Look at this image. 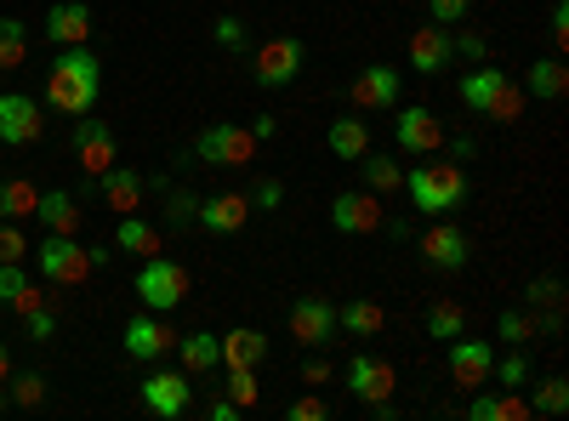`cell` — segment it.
<instances>
[{
  "label": "cell",
  "mask_w": 569,
  "mask_h": 421,
  "mask_svg": "<svg viewBox=\"0 0 569 421\" xmlns=\"http://www.w3.org/2000/svg\"><path fill=\"white\" fill-rule=\"evenodd\" d=\"M461 331H467L461 302H433V308H427V337H433V342H456Z\"/></svg>",
  "instance_id": "obj_32"
},
{
  "label": "cell",
  "mask_w": 569,
  "mask_h": 421,
  "mask_svg": "<svg viewBox=\"0 0 569 421\" xmlns=\"http://www.w3.org/2000/svg\"><path fill=\"white\" fill-rule=\"evenodd\" d=\"M246 200L262 206V211H279V206H284V182H279V177H257V189H251Z\"/></svg>",
  "instance_id": "obj_43"
},
{
  "label": "cell",
  "mask_w": 569,
  "mask_h": 421,
  "mask_svg": "<svg viewBox=\"0 0 569 421\" xmlns=\"http://www.w3.org/2000/svg\"><path fill=\"white\" fill-rule=\"evenodd\" d=\"M29 257V240L18 222H0V262H23Z\"/></svg>",
  "instance_id": "obj_42"
},
{
  "label": "cell",
  "mask_w": 569,
  "mask_h": 421,
  "mask_svg": "<svg viewBox=\"0 0 569 421\" xmlns=\"http://www.w3.org/2000/svg\"><path fill=\"white\" fill-rule=\"evenodd\" d=\"M160 189H166V222H171V228L200 222V194H194V189H171V182H160Z\"/></svg>",
  "instance_id": "obj_35"
},
{
  "label": "cell",
  "mask_w": 569,
  "mask_h": 421,
  "mask_svg": "<svg viewBox=\"0 0 569 421\" xmlns=\"http://www.w3.org/2000/svg\"><path fill=\"white\" fill-rule=\"evenodd\" d=\"M525 297H530V302H552V308H558V302H563V285H558L552 273H541V279H536V285H530Z\"/></svg>",
  "instance_id": "obj_48"
},
{
  "label": "cell",
  "mask_w": 569,
  "mask_h": 421,
  "mask_svg": "<svg viewBox=\"0 0 569 421\" xmlns=\"http://www.w3.org/2000/svg\"><path fill=\"white\" fill-rule=\"evenodd\" d=\"M74 160H80V171L86 177H103L114 160H120V143H114V126H103V120H91V114H80V126H74Z\"/></svg>",
  "instance_id": "obj_12"
},
{
  "label": "cell",
  "mask_w": 569,
  "mask_h": 421,
  "mask_svg": "<svg viewBox=\"0 0 569 421\" xmlns=\"http://www.w3.org/2000/svg\"><path fill=\"white\" fill-rule=\"evenodd\" d=\"M34 222H40L46 233H80V200L63 194V189H46V194L34 200Z\"/></svg>",
  "instance_id": "obj_23"
},
{
  "label": "cell",
  "mask_w": 569,
  "mask_h": 421,
  "mask_svg": "<svg viewBox=\"0 0 569 421\" xmlns=\"http://www.w3.org/2000/svg\"><path fill=\"white\" fill-rule=\"evenodd\" d=\"M427 12H433V23H439V29H456V23H467L472 0H427Z\"/></svg>",
  "instance_id": "obj_41"
},
{
  "label": "cell",
  "mask_w": 569,
  "mask_h": 421,
  "mask_svg": "<svg viewBox=\"0 0 569 421\" xmlns=\"http://www.w3.org/2000/svg\"><path fill=\"white\" fill-rule=\"evenodd\" d=\"M34 268H40V279L74 291V285H86L91 257H86V245H74V233H46V245L34 251Z\"/></svg>",
  "instance_id": "obj_6"
},
{
  "label": "cell",
  "mask_w": 569,
  "mask_h": 421,
  "mask_svg": "<svg viewBox=\"0 0 569 421\" xmlns=\"http://www.w3.org/2000/svg\"><path fill=\"white\" fill-rule=\"evenodd\" d=\"M12 377V353H7V342H0V382Z\"/></svg>",
  "instance_id": "obj_57"
},
{
  "label": "cell",
  "mask_w": 569,
  "mask_h": 421,
  "mask_svg": "<svg viewBox=\"0 0 569 421\" xmlns=\"http://www.w3.org/2000/svg\"><path fill=\"white\" fill-rule=\"evenodd\" d=\"M388 324V308L382 302H348V308H337V331H348V337H376Z\"/></svg>",
  "instance_id": "obj_29"
},
{
  "label": "cell",
  "mask_w": 569,
  "mask_h": 421,
  "mask_svg": "<svg viewBox=\"0 0 569 421\" xmlns=\"http://www.w3.org/2000/svg\"><path fill=\"white\" fill-rule=\"evenodd\" d=\"M177 359L188 377H211V370L222 364V337L211 331H194V337H177Z\"/></svg>",
  "instance_id": "obj_26"
},
{
  "label": "cell",
  "mask_w": 569,
  "mask_h": 421,
  "mask_svg": "<svg viewBox=\"0 0 569 421\" xmlns=\"http://www.w3.org/2000/svg\"><path fill=\"white\" fill-rule=\"evenodd\" d=\"M563 91H569L563 58H536L530 74H525V98H536V103H563Z\"/></svg>",
  "instance_id": "obj_24"
},
{
  "label": "cell",
  "mask_w": 569,
  "mask_h": 421,
  "mask_svg": "<svg viewBox=\"0 0 569 421\" xmlns=\"http://www.w3.org/2000/svg\"><path fill=\"white\" fill-rule=\"evenodd\" d=\"M445 348H450V353H445V359H450V382H456L461 393H472V388L490 382V364H496V348H490V342H479V337L461 331V337L445 342Z\"/></svg>",
  "instance_id": "obj_13"
},
{
  "label": "cell",
  "mask_w": 569,
  "mask_h": 421,
  "mask_svg": "<svg viewBox=\"0 0 569 421\" xmlns=\"http://www.w3.org/2000/svg\"><path fill=\"white\" fill-rule=\"evenodd\" d=\"M450 63H456L450 29L427 23V29H416V34H410V69H416V74H439V69H450Z\"/></svg>",
  "instance_id": "obj_19"
},
{
  "label": "cell",
  "mask_w": 569,
  "mask_h": 421,
  "mask_svg": "<svg viewBox=\"0 0 569 421\" xmlns=\"http://www.w3.org/2000/svg\"><path fill=\"white\" fill-rule=\"evenodd\" d=\"M279 131V120L273 114H262V120H251V137H257V143H268V137Z\"/></svg>",
  "instance_id": "obj_53"
},
{
  "label": "cell",
  "mask_w": 569,
  "mask_h": 421,
  "mask_svg": "<svg viewBox=\"0 0 569 421\" xmlns=\"http://www.w3.org/2000/svg\"><path fill=\"white\" fill-rule=\"evenodd\" d=\"M171 348H177V331H171V319H160L154 308L126 319V359H137V364H154V359H166Z\"/></svg>",
  "instance_id": "obj_10"
},
{
  "label": "cell",
  "mask_w": 569,
  "mask_h": 421,
  "mask_svg": "<svg viewBox=\"0 0 569 421\" xmlns=\"http://www.w3.org/2000/svg\"><path fill=\"white\" fill-rule=\"evenodd\" d=\"M206 415H211V421H240V404H233V399L222 393V399H211V404H206Z\"/></svg>",
  "instance_id": "obj_52"
},
{
  "label": "cell",
  "mask_w": 569,
  "mask_h": 421,
  "mask_svg": "<svg viewBox=\"0 0 569 421\" xmlns=\"http://www.w3.org/2000/svg\"><path fill=\"white\" fill-rule=\"evenodd\" d=\"M461 103L472 114H490L496 126H512V120H525L530 98H525V86L507 80L496 63H479L472 74H461Z\"/></svg>",
  "instance_id": "obj_2"
},
{
  "label": "cell",
  "mask_w": 569,
  "mask_h": 421,
  "mask_svg": "<svg viewBox=\"0 0 569 421\" xmlns=\"http://www.w3.org/2000/svg\"><path fill=\"white\" fill-rule=\"evenodd\" d=\"M563 410H569V382L563 377H547L536 388V399H530V415H563Z\"/></svg>",
  "instance_id": "obj_36"
},
{
  "label": "cell",
  "mask_w": 569,
  "mask_h": 421,
  "mask_svg": "<svg viewBox=\"0 0 569 421\" xmlns=\"http://www.w3.org/2000/svg\"><path fill=\"white\" fill-rule=\"evenodd\" d=\"M29 63V29L18 18H0V69H23Z\"/></svg>",
  "instance_id": "obj_33"
},
{
  "label": "cell",
  "mask_w": 569,
  "mask_h": 421,
  "mask_svg": "<svg viewBox=\"0 0 569 421\" xmlns=\"http://www.w3.org/2000/svg\"><path fill=\"white\" fill-rule=\"evenodd\" d=\"M7 404H12V399H7V388H0V410H7Z\"/></svg>",
  "instance_id": "obj_58"
},
{
  "label": "cell",
  "mask_w": 569,
  "mask_h": 421,
  "mask_svg": "<svg viewBox=\"0 0 569 421\" xmlns=\"http://www.w3.org/2000/svg\"><path fill=\"white\" fill-rule=\"evenodd\" d=\"M421 257L433 262V268H445V273H456V268H467V257H472V245H467V233L456 228V222H445V217H433V228L421 233Z\"/></svg>",
  "instance_id": "obj_16"
},
{
  "label": "cell",
  "mask_w": 569,
  "mask_h": 421,
  "mask_svg": "<svg viewBox=\"0 0 569 421\" xmlns=\"http://www.w3.org/2000/svg\"><path fill=\"white\" fill-rule=\"evenodd\" d=\"M40 302H46V291H34V285H29V291H23V297H18V302H12V308H18V313H34V308H40Z\"/></svg>",
  "instance_id": "obj_55"
},
{
  "label": "cell",
  "mask_w": 569,
  "mask_h": 421,
  "mask_svg": "<svg viewBox=\"0 0 569 421\" xmlns=\"http://www.w3.org/2000/svg\"><path fill=\"white\" fill-rule=\"evenodd\" d=\"M12 388H7V399L18 404V410H34L40 399H46V377H40V370H23V377H7Z\"/></svg>",
  "instance_id": "obj_38"
},
{
  "label": "cell",
  "mask_w": 569,
  "mask_h": 421,
  "mask_svg": "<svg viewBox=\"0 0 569 421\" xmlns=\"http://www.w3.org/2000/svg\"><path fill=\"white\" fill-rule=\"evenodd\" d=\"M98 91H103V63L91 58V46H63V58L46 69V109L80 120L86 109H98Z\"/></svg>",
  "instance_id": "obj_1"
},
{
  "label": "cell",
  "mask_w": 569,
  "mask_h": 421,
  "mask_svg": "<svg viewBox=\"0 0 569 421\" xmlns=\"http://www.w3.org/2000/svg\"><path fill=\"white\" fill-rule=\"evenodd\" d=\"M268 359V337L251 331V324H240V331L222 337V370H257Z\"/></svg>",
  "instance_id": "obj_25"
},
{
  "label": "cell",
  "mask_w": 569,
  "mask_h": 421,
  "mask_svg": "<svg viewBox=\"0 0 569 421\" xmlns=\"http://www.w3.org/2000/svg\"><path fill=\"white\" fill-rule=\"evenodd\" d=\"M330 222H337V233H376L382 228V194H370V189H348L330 200Z\"/></svg>",
  "instance_id": "obj_17"
},
{
  "label": "cell",
  "mask_w": 569,
  "mask_h": 421,
  "mask_svg": "<svg viewBox=\"0 0 569 421\" xmlns=\"http://www.w3.org/2000/svg\"><path fill=\"white\" fill-rule=\"evenodd\" d=\"M284 415H291V421H325V415H330V410H325V404H319V399H313V393H302V399H297V404H291V410H284Z\"/></svg>",
  "instance_id": "obj_49"
},
{
  "label": "cell",
  "mask_w": 569,
  "mask_h": 421,
  "mask_svg": "<svg viewBox=\"0 0 569 421\" xmlns=\"http://www.w3.org/2000/svg\"><path fill=\"white\" fill-rule=\"evenodd\" d=\"M114 245H120L126 257H154V251H160V228H154V222H142L137 211H126L120 228H114Z\"/></svg>",
  "instance_id": "obj_28"
},
{
  "label": "cell",
  "mask_w": 569,
  "mask_h": 421,
  "mask_svg": "<svg viewBox=\"0 0 569 421\" xmlns=\"http://www.w3.org/2000/svg\"><path fill=\"white\" fill-rule=\"evenodd\" d=\"M325 143H330V154H337V160H359V154H370V131H365V120L342 114V120H330Z\"/></svg>",
  "instance_id": "obj_27"
},
{
  "label": "cell",
  "mask_w": 569,
  "mask_h": 421,
  "mask_svg": "<svg viewBox=\"0 0 569 421\" xmlns=\"http://www.w3.org/2000/svg\"><path fill=\"white\" fill-rule=\"evenodd\" d=\"M399 149L405 154H439L445 149V120L433 109H399Z\"/></svg>",
  "instance_id": "obj_18"
},
{
  "label": "cell",
  "mask_w": 569,
  "mask_h": 421,
  "mask_svg": "<svg viewBox=\"0 0 569 421\" xmlns=\"http://www.w3.org/2000/svg\"><path fill=\"white\" fill-rule=\"evenodd\" d=\"M29 285H34V279H29V268H23V262H0V302H7V308H12Z\"/></svg>",
  "instance_id": "obj_40"
},
{
  "label": "cell",
  "mask_w": 569,
  "mask_h": 421,
  "mask_svg": "<svg viewBox=\"0 0 569 421\" xmlns=\"http://www.w3.org/2000/svg\"><path fill=\"white\" fill-rule=\"evenodd\" d=\"M552 40H558V52L569 46V0H558V7H552Z\"/></svg>",
  "instance_id": "obj_51"
},
{
  "label": "cell",
  "mask_w": 569,
  "mask_h": 421,
  "mask_svg": "<svg viewBox=\"0 0 569 421\" xmlns=\"http://www.w3.org/2000/svg\"><path fill=\"white\" fill-rule=\"evenodd\" d=\"M490 377H496L501 388H525V382H530V359H525V353H507V359L490 364Z\"/></svg>",
  "instance_id": "obj_39"
},
{
  "label": "cell",
  "mask_w": 569,
  "mask_h": 421,
  "mask_svg": "<svg viewBox=\"0 0 569 421\" xmlns=\"http://www.w3.org/2000/svg\"><path fill=\"white\" fill-rule=\"evenodd\" d=\"M291 337L302 348H330V342H337V308H330L325 297L291 302Z\"/></svg>",
  "instance_id": "obj_15"
},
{
  "label": "cell",
  "mask_w": 569,
  "mask_h": 421,
  "mask_svg": "<svg viewBox=\"0 0 569 421\" xmlns=\"http://www.w3.org/2000/svg\"><path fill=\"white\" fill-rule=\"evenodd\" d=\"M23 319H29V337H34V342H52V337H58V313L46 308V302H40L34 313H23Z\"/></svg>",
  "instance_id": "obj_44"
},
{
  "label": "cell",
  "mask_w": 569,
  "mask_h": 421,
  "mask_svg": "<svg viewBox=\"0 0 569 421\" xmlns=\"http://www.w3.org/2000/svg\"><path fill=\"white\" fill-rule=\"evenodd\" d=\"M359 171H365V189L370 194H399L405 189V171L388 154H359Z\"/></svg>",
  "instance_id": "obj_30"
},
{
  "label": "cell",
  "mask_w": 569,
  "mask_h": 421,
  "mask_svg": "<svg viewBox=\"0 0 569 421\" xmlns=\"http://www.w3.org/2000/svg\"><path fill=\"white\" fill-rule=\"evenodd\" d=\"M86 257H91V268H103V262H109V257H114V240H109V245H91V251H86Z\"/></svg>",
  "instance_id": "obj_56"
},
{
  "label": "cell",
  "mask_w": 569,
  "mask_h": 421,
  "mask_svg": "<svg viewBox=\"0 0 569 421\" xmlns=\"http://www.w3.org/2000/svg\"><path fill=\"white\" fill-rule=\"evenodd\" d=\"M496 337H501L507 348H525L530 337H541V324H536V313H525V308H507V313L496 319Z\"/></svg>",
  "instance_id": "obj_34"
},
{
  "label": "cell",
  "mask_w": 569,
  "mask_h": 421,
  "mask_svg": "<svg viewBox=\"0 0 569 421\" xmlns=\"http://www.w3.org/2000/svg\"><path fill=\"white\" fill-rule=\"evenodd\" d=\"M302 63H308L302 34H273V40H262V46H257V58H251V80H257L262 91H279V86H291V80L302 74Z\"/></svg>",
  "instance_id": "obj_5"
},
{
  "label": "cell",
  "mask_w": 569,
  "mask_h": 421,
  "mask_svg": "<svg viewBox=\"0 0 569 421\" xmlns=\"http://www.w3.org/2000/svg\"><path fill=\"white\" fill-rule=\"evenodd\" d=\"M137 393H142V410L149 415L177 421V415H188V404H194V377H188V370H149Z\"/></svg>",
  "instance_id": "obj_7"
},
{
  "label": "cell",
  "mask_w": 569,
  "mask_h": 421,
  "mask_svg": "<svg viewBox=\"0 0 569 421\" xmlns=\"http://www.w3.org/2000/svg\"><path fill=\"white\" fill-rule=\"evenodd\" d=\"M40 131H46V114L34 109V98L0 91V149H29L40 143Z\"/></svg>",
  "instance_id": "obj_11"
},
{
  "label": "cell",
  "mask_w": 569,
  "mask_h": 421,
  "mask_svg": "<svg viewBox=\"0 0 569 421\" xmlns=\"http://www.w3.org/2000/svg\"><path fill=\"white\" fill-rule=\"evenodd\" d=\"M98 182H103V206H109L114 217L137 211V206H142V189H149V182H142V171H131V166H109Z\"/></svg>",
  "instance_id": "obj_22"
},
{
  "label": "cell",
  "mask_w": 569,
  "mask_h": 421,
  "mask_svg": "<svg viewBox=\"0 0 569 421\" xmlns=\"http://www.w3.org/2000/svg\"><path fill=\"white\" fill-rule=\"evenodd\" d=\"M501 421H530V399H518V393H501Z\"/></svg>",
  "instance_id": "obj_50"
},
{
  "label": "cell",
  "mask_w": 569,
  "mask_h": 421,
  "mask_svg": "<svg viewBox=\"0 0 569 421\" xmlns=\"http://www.w3.org/2000/svg\"><path fill=\"white\" fill-rule=\"evenodd\" d=\"M46 40L86 46V40H91V7H80V0H58V7L46 12Z\"/></svg>",
  "instance_id": "obj_20"
},
{
  "label": "cell",
  "mask_w": 569,
  "mask_h": 421,
  "mask_svg": "<svg viewBox=\"0 0 569 421\" xmlns=\"http://www.w3.org/2000/svg\"><path fill=\"white\" fill-rule=\"evenodd\" d=\"M405 194H410V206L421 211V217H450V211H461L467 206V171L461 166H416V171H405Z\"/></svg>",
  "instance_id": "obj_3"
},
{
  "label": "cell",
  "mask_w": 569,
  "mask_h": 421,
  "mask_svg": "<svg viewBox=\"0 0 569 421\" xmlns=\"http://www.w3.org/2000/svg\"><path fill=\"white\" fill-rule=\"evenodd\" d=\"M217 46H228V52H246V23H240V18H217Z\"/></svg>",
  "instance_id": "obj_45"
},
{
  "label": "cell",
  "mask_w": 569,
  "mask_h": 421,
  "mask_svg": "<svg viewBox=\"0 0 569 421\" xmlns=\"http://www.w3.org/2000/svg\"><path fill=\"white\" fill-rule=\"evenodd\" d=\"M348 393L359 404H382L399 393V364L393 359H376V353H353L348 359Z\"/></svg>",
  "instance_id": "obj_9"
},
{
  "label": "cell",
  "mask_w": 569,
  "mask_h": 421,
  "mask_svg": "<svg viewBox=\"0 0 569 421\" xmlns=\"http://www.w3.org/2000/svg\"><path fill=\"white\" fill-rule=\"evenodd\" d=\"M34 182H23V177H7L0 182V222H23V217H34Z\"/></svg>",
  "instance_id": "obj_31"
},
{
  "label": "cell",
  "mask_w": 569,
  "mask_h": 421,
  "mask_svg": "<svg viewBox=\"0 0 569 421\" xmlns=\"http://www.w3.org/2000/svg\"><path fill=\"white\" fill-rule=\"evenodd\" d=\"M131 291L142 297V308L171 313V308H182V297H188V268L154 251V257H142V268H137V285H131Z\"/></svg>",
  "instance_id": "obj_4"
},
{
  "label": "cell",
  "mask_w": 569,
  "mask_h": 421,
  "mask_svg": "<svg viewBox=\"0 0 569 421\" xmlns=\"http://www.w3.org/2000/svg\"><path fill=\"white\" fill-rule=\"evenodd\" d=\"M456 46V58H467V63H485L490 58V40L485 34H461V40H450Z\"/></svg>",
  "instance_id": "obj_46"
},
{
  "label": "cell",
  "mask_w": 569,
  "mask_h": 421,
  "mask_svg": "<svg viewBox=\"0 0 569 421\" xmlns=\"http://www.w3.org/2000/svg\"><path fill=\"white\" fill-rule=\"evenodd\" d=\"M472 393H479V388H472ZM467 415L472 421H501V393H479V399L467 404Z\"/></svg>",
  "instance_id": "obj_47"
},
{
  "label": "cell",
  "mask_w": 569,
  "mask_h": 421,
  "mask_svg": "<svg viewBox=\"0 0 569 421\" xmlns=\"http://www.w3.org/2000/svg\"><path fill=\"white\" fill-rule=\"evenodd\" d=\"M222 393L240 404V410H251L257 399H262V382H257V370H228L222 377Z\"/></svg>",
  "instance_id": "obj_37"
},
{
  "label": "cell",
  "mask_w": 569,
  "mask_h": 421,
  "mask_svg": "<svg viewBox=\"0 0 569 421\" xmlns=\"http://www.w3.org/2000/svg\"><path fill=\"white\" fill-rule=\"evenodd\" d=\"M399 86L405 80L393 63H365L348 86V98H353V109H399Z\"/></svg>",
  "instance_id": "obj_14"
},
{
  "label": "cell",
  "mask_w": 569,
  "mask_h": 421,
  "mask_svg": "<svg viewBox=\"0 0 569 421\" xmlns=\"http://www.w3.org/2000/svg\"><path fill=\"white\" fill-rule=\"evenodd\" d=\"M200 222L211 233H240L251 222V200L246 194H200Z\"/></svg>",
  "instance_id": "obj_21"
},
{
  "label": "cell",
  "mask_w": 569,
  "mask_h": 421,
  "mask_svg": "<svg viewBox=\"0 0 569 421\" xmlns=\"http://www.w3.org/2000/svg\"><path fill=\"white\" fill-rule=\"evenodd\" d=\"M325 377H330L325 359H308V364H302V382H325Z\"/></svg>",
  "instance_id": "obj_54"
},
{
  "label": "cell",
  "mask_w": 569,
  "mask_h": 421,
  "mask_svg": "<svg viewBox=\"0 0 569 421\" xmlns=\"http://www.w3.org/2000/svg\"><path fill=\"white\" fill-rule=\"evenodd\" d=\"M257 149H262V143L251 137V126H228V120L206 126L200 143H194V154H200L206 166H251Z\"/></svg>",
  "instance_id": "obj_8"
}]
</instances>
